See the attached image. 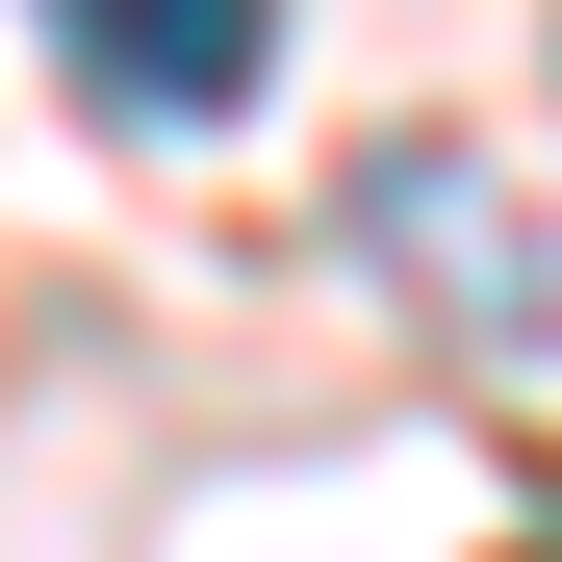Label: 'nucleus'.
Instances as JSON below:
<instances>
[{
	"label": "nucleus",
	"instance_id": "nucleus-1",
	"mask_svg": "<svg viewBox=\"0 0 562 562\" xmlns=\"http://www.w3.org/2000/svg\"><path fill=\"white\" fill-rule=\"evenodd\" d=\"M358 256H409V307L460 333V358H562V231L512 205V179L486 154H358Z\"/></svg>",
	"mask_w": 562,
	"mask_h": 562
},
{
	"label": "nucleus",
	"instance_id": "nucleus-2",
	"mask_svg": "<svg viewBox=\"0 0 562 562\" xmlns=\"http://www.w3.org/2000/svg\"><path fill=\"white\" fill-rule=\"evenodd\" d=\"M52 52L103 77L128 128H231L256 77H281V0H52Z\"/></svg>",
	"mask_w": 562,
	"mask_h": 562
},
{
	"label": "nucleus",
	"instance_id": "nucleus-3",
	"mask_svg": "<svg viewBox=\"0 0 562 562\" xmlns=\"http://www.w3.org/2000/svg\"><path fill=\"white\" fill-rule=\"evenodd\" d=\"M512 562H562V537H512Z\"/></svg>",
	"mask_w": 562,
	"mask_h": 562
}]
</instances>
